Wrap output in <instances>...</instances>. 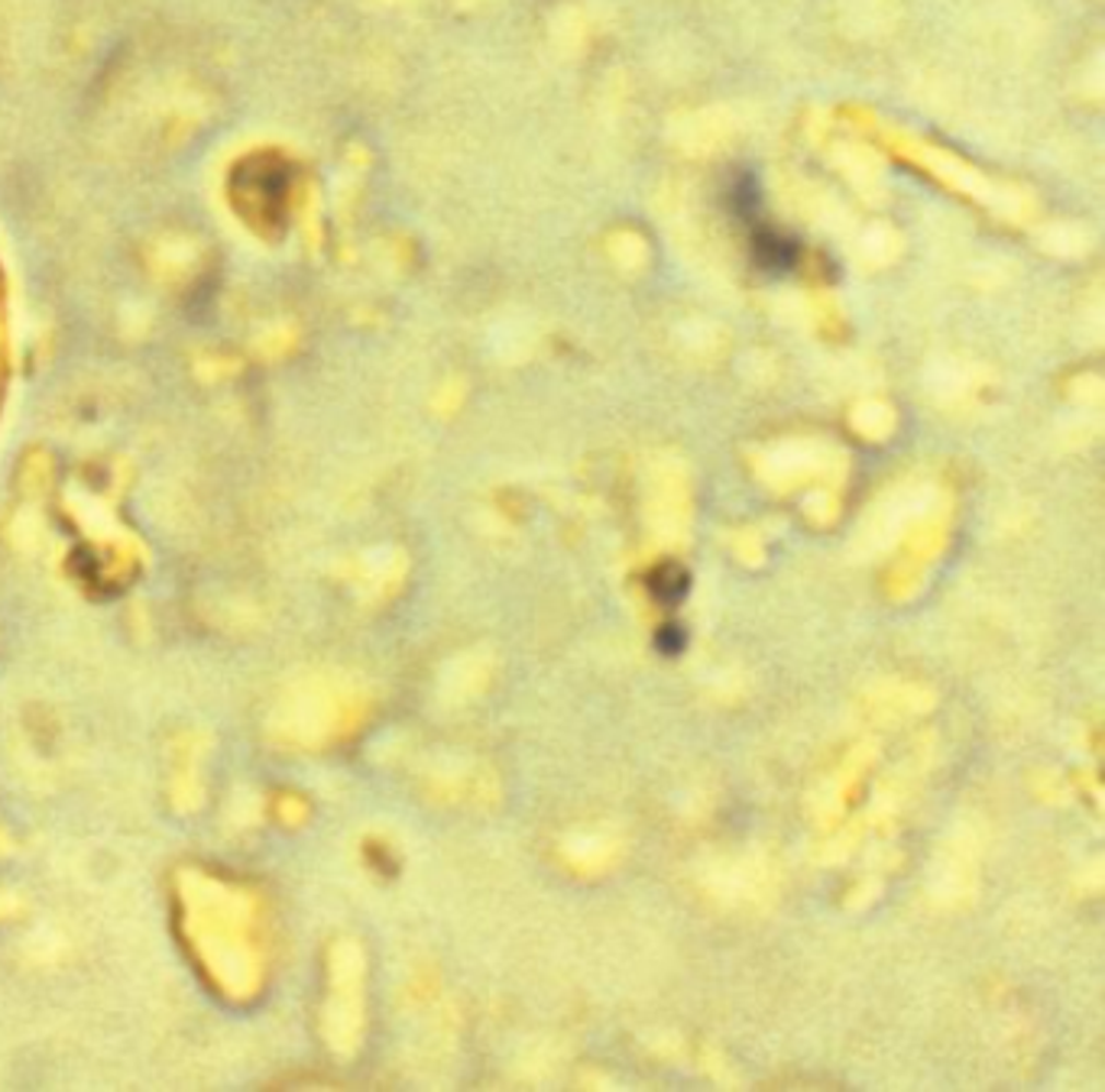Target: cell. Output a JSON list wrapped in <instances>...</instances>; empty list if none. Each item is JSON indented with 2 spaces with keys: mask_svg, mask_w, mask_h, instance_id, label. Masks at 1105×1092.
I'll return each mask as SVG.
<instances>
[{
  "mask_svg": "<svg viewBox=\"0 0 1105 1092\" xmlns=\"http://www.w3.org/2000/svg\"><path fill=\"white\" fill-rule=\"evenodd\" d=\"M753 259L766 272H788L798 259V244L791 237H781L771 228H759L753 234Z\"/></svg>",
  "mask_w": 1105,
  "mask_h": 1092,
  "instance_id": "cell-1",
  "label": "cell"
},
{
  "mask_svg": "<svg viewBox=\"0 0 1105 1092\" xmlns=\"http://www.w3.org/2000/svg\"><path fill=\"white\" fill-rule=\"evenodd\" d=\"M687 588H690V578H687V571H684L681 565H675V561H665V565H659V568L649 574V593H652L659 603H681Z\"/></svg>",
  "mask_w": 1105,
  "mask_h": 1092,
  "instance_id": "cell-2",
  "label": "cell"
},
{
  "mask_svg": "<svg viewBox=\"0 0 1105 1092\" xmlns=\"http://www.w3.org/2000/svg\"><path fill=\"white\" fill-rule=\"evenodd\" d=\"M733 208H736V214L740 218H753V211H756V205H759V191H756V182L749 178V175H743V178H736V185H733Z\"/></svg>",
  "mask_w": 1105,
  "mask_h": 1092,
  "instance_id": "cell-3",
  "label": "cell"
},
{
  "mask_svg": "<svg viewBox=\"0 0 1105 1092\" xmlns=\"http://www.w3.org/2000/svg\"><path fill=\"white\" fill-rule=\"evenodd\" d=\"M7 386V295H3V279H0V399Z\"/></svg>",
  "mask_w": 1105,
  "mask_h": 1092,
  "instance_id": "cell-4",
  "label": "cell"
},
{
  "mask_svg": "<svg viewBox=\"0 0 1105 1092\" xmlns=\"http://www.w3.org/2000/svg\"><path fill=\"white\" fill-rule=\"evenodd\" d=\"M659 646H662V652H668V655H678L681 646H684V636H681L675 626H665V629L659 632Z\"/></svg>",
  "mask_w": 1105,
  "mask_h": 1092,
  "instance_id": "cell-5",
  "label": "cell"
}]
</instances>
